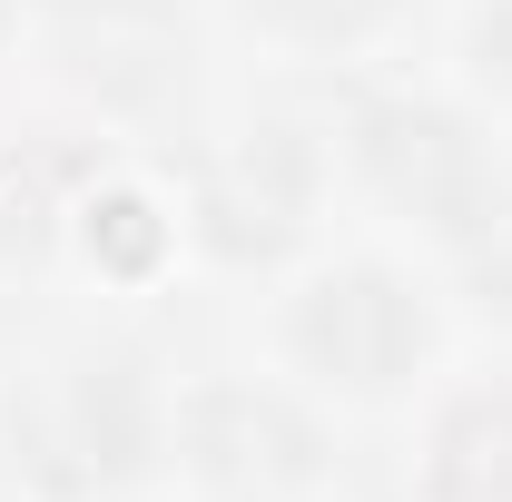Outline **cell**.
<instances>
[{
    "mask_svg": "<svg viewBox=\"0 0 512 502\" xmlns=\"http://www.w3.org/2000/svg\"><path fill=\"white\" fill-rule=\"evenodd\" d=\"M424 306L384 276V266H345V276H325L296 296V355L316 365V375L355 384V394H384V384H404L424 365Z\"/></svg>",
    "mask_w": 512,
    "mask_h": 502,
    "instance_id": "obj_1",
    "label": "cell"
},
{
    "mask_svg": "<svg viewBox=\"0 0 512 502\" xmlns=\"http://www.w3.org/2000/svg\"><path fill=\"white\" fill-rule=\"evenodd\" d=\"M158 434V404H148V384L138 365H69L30 414H20V443H30V463L50 473V483H119L138 473V453Z\"/></svg>",
    "mask_w": 512,
    "mask_h": 502,
    "instance_id": "obj_2",
    "label": "cell"
},
{
    "mask_svg": "<svg viewBox=\"0 0 512 502\" xmlns=\"http://www.w3.org/2000/svg\"><path fill=\"white\" fill-rule=\"evenodd\" d=\"M365 178H375L394 207H414L424 227L444 237H473L483 227V197H493V168L473 148V128L444 119V109H365Z\"/></svg>",
    "mask_w": 512,
    "mask_h": 502,
    "instance_id": "obj_3",
    "label": "cell"
},
{
    "mask_svg": "<svg viewBox=\"0 0 512 502\" xmlns=\"http://www.w3.org/2000/svg\"><path fill=\"white\" fill-rule=\"evenodd\" d=\"M188 453L217 483H296L316 463V434H306L296 404H276L256 384H217L188 404Z\"/></svg>",
    "mask_w": 512,
    "mask_h": 502,
    "instance_id": "obj_4",
    "label": "cell"
},
{
    "mask_svg": "<svg viewBox=\"0 0 512 502\" xmlns=\"http://www.w3.org/2000/svg\"><path fill=\"white\" fill-rule=\"evenodd\" d=\"M296 207H306V168L286 138H256L247 158H227L207 178V237L217 247H286L296 237Z\"/></svg>",
    "mask_w": 512,
    "mask_h": 502,
    "instance_id": "obj_5",
    "label": "cell"
},
{
    "mask_svg": "<svg viewBox=\"0 0 512 502\" xmlns=\"http://www.w3.org/2000/svg\"><path fill=\"white\" fill-rule=\"evenodd\" d=\"M424 493L434 502H512V394H473V404L444 414Z\"/></svg>",
    "mask_w": 512,
    "mask_h": 502,
    "instance_id": "obj_6",
    "label": "cell"
},
{
    "mask_svg": "<svg viewBox=\"0 0 512 502\" xmlns=\"http://www.w3.org/2000/svg\"><path fill=\"white\" fill-rule=\"evenodd\" d=\"M473 69H483L493 89H512V0H493V10L473 20Z\"/></svg>",
    "mask_w": 512,
    "mask_h": 502,
    "instance_id": "obj_7",
    "label": "cell"
}]
</instances>
